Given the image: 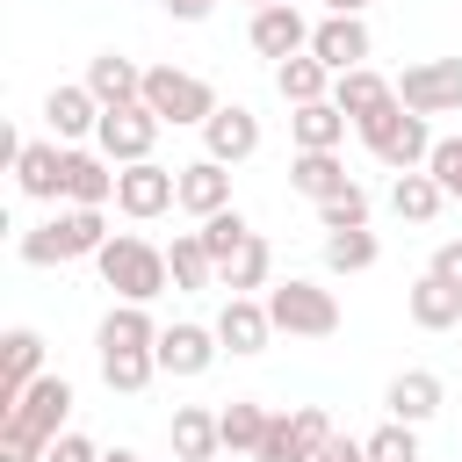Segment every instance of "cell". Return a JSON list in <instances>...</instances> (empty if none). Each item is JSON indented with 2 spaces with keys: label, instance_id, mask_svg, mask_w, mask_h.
Here are the masks:
<instances>
[{
  "label": "cell",
  "instance_id": "37",
  "mask_svg": "<svg viewBox=\"0 0 462 462\" xmlns=\"http://www.w3.org/2000/svg\"><path fill=\"white\" fill-rule=\"evenodd\" d=\"M368 462H419V426L383 419V426L368 433Z\"/></svg>",
  "mask_w": 462,
  "mask_h": 462
},
{
  "label": "cell",
  "instance_id": "15",
  "mask_svg": "<svg viewBox=\"0 0 462 462\" xmlns=\"http://www.w3.org/2000/svg\"><path fill=\"white\" fill-rule=\"evenodd\" d=\"M14 188L29 202H65V144L58 137H29L14 159Z\"/></svg>",
  "mask_w": 462,
  "mask_h": 462
},
{
  "label": "cell",
  "instance_id": "28",
  "mask_svg": "<svg viewBox=\"0 0 462 462\" xmlns=\"http://www.w3.org/2000/svg\"><path fill=\"white\" fill-rule=\"evenodd\" d=\"M289 137H296V152H339V144H346V116H339L332 101L289 108Z\"/></svg>",
  "mask_w": 462,
  "mask_h": 462
},
{
  "label": "cell",
  "instance_id": "12",
  "mask_svg": "<svg viewBox=\"0 0 462 462\" xmlns=\"http://www.w3.org/2000/svg\"><path fill=\"white\" fill-rule=\"evenodd\" d=\"M260 152V116L245 108V101H231V108H217L209 123H202V159H217V166H245Z\"/></svg>",
  "mask_w": 462,
  "mask_h": 462
},
{
  "label": "cell",
  "instance_id": "3",
  "mask_svg": "<svg viewBox=\"0 0 462 462\" xmlns=\"http://www.w3.org/2000/svg\"><path fill=\"white\" fill-rule=\"evenodd\" d=\"M144 108L159 116V123H173V130H202L224 101H217V87L202 79V72H180V65H152L144 72Z\"/></svg>",
  "mask_w": 462,
  "mask_h": 462
},
{
  "label": "cell",
  "instance_id": "6",
  "mask_svg": "<svg viewBox=\"0 0 462 462\" xmlns=\"http://www.w3.org/2000/svg\"><path fill=\"white\" fill-rule=\"evenodd\" d=\"M65 419H72V383H65V375H36V383L22 390V404L0 411V426L29 433V440H43V448H51L58 433H72Z\"/></svg>",
  "mask_w": 462,
  "mask_h": 462
},
{
  "label": "cell",
  "instance_id": "31",
  "mask_svg": "<svg viewBox=\"0 0 462 462\" xmlns=\"http://www.w3.org/2000/svg\"><path fill=\"white\" fill-rule=\"evenodd\" d=\"M166 274H173V289H217V260L202 253L195 231H173V245H166Z\"/></svg>",
  "mask_w": 462,
  "mask_h": 462
},
{
  "label": "cell",
  "instance_id": "34",
  "mask_svg": "<svg viewBox=\"0 0 462 462\" xmlns=\"http://www.w3.org/2000/svg\"><path fill=\"white\" fill-rule=\"evenodd\" d=\"M195 238H202V253H209V260L224 267V260H231V253H238V245L253 238V224H245V217H238V202H231V209L202 217V224H195Z\"/></svg>",
  "mask_w": 462,
  "mask_h": 462
},
{
  "label": "cell",
  "instance_id": "27",
  "mask_svg": "<svg viewBox=\"0 0 462 462\" xmlns=\"http://www.w3.org/2000/svg\"><path fill=\"white\" fill-rule=\"evenodd\" d=\"M217 448H224L217 411H209V404H180V411H173V455H180V462H217Z\"/></svg>",
  "mask_w": 462,
  "mask_h": 462
},
{
  "label": "cell",
  "instance_id": "10",
  "mask_svg": "<svg viewBox=\"0 0 462 462\" xmlns=\"http://www.w3.org/2000/svg\"><path fill=\"white\" fill-rule=\"evenodd\" d=\"M159 375H180V383H195V375H209L217 368V354H224V339H217V325H195V318H180V325H166L159 332Z\"/></svg>",
  "mask_w": 462,
  "mask_h": 462
},
{
  "label": "cell",
  "instance_id": "5",
  "mask_svg": "<svg viewBox=\"0 0 462 462\" xmlns=\"http://www.w3.org/2000/svg\"><path fill=\"white\" fill-rule=\"evenodd\" d=\"M361 144H368L390 173H419V166L433 159V144H440V137L426 130V116H411V108L397 101V108H383L375 123H361Z\"/></svg>",
  "mask_w": 462,
  "mask_h": 462
},
{
  "label": "cell",
  "instance_id": "44",
  "mask_svg": "<svg viewBox=\"0 0 462 462\" xmlns=\"http://www.w3.org/2000/svg\"><path fill=\"white\" fill-rule=\"evenodd\" d=\"M318 462H368V440H354V433H332V440L318 448Z\"/></svg>",
  "mask_w": 462,
  "mask_h": 462
},
{
  "label": "cell",
  "instance_id": "16",
  "mask_svg": "<svg viewBox=\"0 0 462 462\" xmlns=\"http://www.w3.org/2000/svg\"><path fill=\"white\" fill-rule=\"evenodd\" d=\"M79 87H87L101 108H130V101H144V65H130L123 51H94Z\"/></svg>",
  "mask_w": 462,
  "mask_h": 462
},
{
  "label": "cell",
  "instance_id": "35",
  "mask_svg": "<svg viewBox=\"0 0 462 462\" xmlns=\"http://www.w3.org/2000/svg\"><path fill=\"white\" fill-rule=\"evenodd\" d=\"M368 209H375V202H368V188L354 180L346 195H332V202H318V231H368Z\"/></svg>",
  "mask_w": 462,
  "mask_h": 462
},
{
  "label": "cell",
  "instance_id": "19",
  "mask_svg": "<svg viewBox=\"0 0 462 462\" xmlns=\"http://www.w3.org/2000/svg\"><path fill=\"white\" fill-rule=\"evenodd\" d=\"M43 375V332L36 325H14L7 339H0V411L7 404H22V390Z\"/></svg>",
  "mask_w": 462,
  "mask_h": 462
},
{
  "label": "cell",
  "instance_id": "17",
  "mask_svg": "<svg viewBox=\"0 0 462 462\" xmlns=\"http://www.w3.org/2000/svg\"><path fill=\"white\" fill-rule=\"evenodd\" d=\"M116 202V166L87 144H65V209H101Z\"/></svg>",
  "mask_w": 462,
  "mask_h": 462
},
{
  "label": "cell",
  "instance_id": "14",
  "mask_svg": "<svg viewBox=\"0 0 462 462\" xmlns=\"http://www.w3.org/2000/svg\"><path fill=\"white\" fill-rule=\"evenodd\" d=\"M332 108L361 130V123H375L383 108H397V79H383L375 65H361V72H339L332 79Z\"/></svg>",
  "mask_w": 462,
  "mask_h": 462
},
{
  "label": "cell",
  "instance_id": "26",
  "mask_svg": "<svg viewBox=\"0 0 462 462\" xmlns=\"http://www.w3.org/2000/svg\"><path fill=\"white\" fill-rule=\"evenodd\" d=\"M267 274H274V253H267V238L253 231V238L217 267V289H224V296H253V289H274Z\"/></svg>",
  "mask_w": 462,
  "mask_h": 462
},
{
  "label": "cell",
  "instance_id": "30",
  "mask_svg": "<svg viewBox=\"0 0 462 462\" xmlns=\"http://www.w3.org/2000/svg\"><path fill=\"white\" fill-rule=\"evenodd\" d=\"M440 202H448V195H440V180H433L426 166H419V173H397V180H390V209H397L404 224H433V217H440Z\"/></svg>",
  "mask_w": 462,
  "mask_h": 462
},
{
  "label": "cell",
  "instance_id": "7",
  "mask_svg": "<svg viewBox=\"0 0 462 462\" xmlns=\"http://www.w3.org/2000/svg\"><path fill=\"white\" fill-rule=\"evenodd\" d=\"M159 116L144 108V101H130V108H101V130H94V152L108 159V166H144L152 159V144H159Z\"/></svg>",
  "mask_w": 462,
  "mask_h": 462
},
{
  "label": "cell",
  "instance_id": "1",
  "mask_svg": "<svg viewBox=\"0 0 462 462\" xmlns=\"http://www.w3.org/2000/svg\"><path fill=\"white\" fill-rule=\"evenodd\" d=\"M94 267H101V282H108L123 303H152V296L173 289V274H166V245H152V238H137V231H116V238L94 253Z\"/></svg>",
  "mask_w": 462,
  "mask_h": 462
},
{
  "label": "cell",
  "instance_id": "24",
  "mask_svg": "<svg viewBox=\"0 0 462 462\" xmlns=\"http://www.w3.org/2000/svg\"><path fill=\"white\" fill-rule=\"evenodd\" d=\"M289 188H296L303 202H332V195H346L354 180H346L339 152H296V159H289Z\"/></svg>",
  "mask_w": 462,
  "mask_h": 462
},
{
  "label": "cell",
  "instance_id": "25",
  "mask_svg": "<svg viewBox=\"0 0 462 462\" xmlns=\"http://www.w3.org/2000/svg\"><path fill=\"white\" fill-rule=\"evenodd\" d=\"M440 397H448V390H440V375H433V368H404V375L390 383V397H383V404H390V419L426 426V419L440 411Z\"/></svg>",
  "mask_w": 462,
  "mask_h": 462
},
{
  "label": "cell",
  "instance_id": "13",
  "mask_svg": "<svg viewBox=\"0 0 462 462\" xmlns=\"http://www.w3.org/2000/svg\"><path fill=\"white\" fill-rule=\"evenodd\" d=\"M245 43H253L260 58H274V65H289V58H303V51H310V22L282 0V7H260V14H253Z\"/></svg>",
  "mask_w": 462,
  "mask_h": 462
},
{
  "label": "cell",
  "instance_id": "2",
  "mask_svg": "<svg viewBox=\"0 0 462 462\" xmlns=\"http://www.w3.org/2000/svg\"><path fill=\"white\" fill-rule=\"evenodd\" d=\"M116 231L101 224V209H58L36 231H22V260L29 267H65V260H94Z\"/></svg>",
  "mask_w": 462,
  "mask_h": 462
},
{
  "label": "cell",
  "instance_id": "47",
  "mask_svg": "<svg viewBox=\"0 0 462 462\" xmlns=\"http://www.w3.org/2000/svg\"><path fill=\"white\" fill-rule=\"evenodd\" d=\"M101 462H137V455H130V448H108V455H101Z\"/></svg>",
  "mask_w": 462,
  "mask_h": 462
},
{
  "label": "cell",
  "instance_id": "23",
  "mask_svg": "<svg viewBox=\"0 0 462 462\" xmlns=\"http://www.w3.org/2000/svg\"><path fill=\"white\" fill-rule=\"evenodd\" d=\"M404 310H411L419 332H455V325H462V289H448L440 274H419L411 296H404Z\"/></svg>",
  "mask_w": 462,
  "mask_h": 462
},
{
  "label": "cell",
  "instance_id": "46",
  "mask_svg": "<svg viewBox=\"0 0 462 462\" xmlns=\"http://www.w3.org/2000/svg\"><path fill=\"white\" fill-rule=\"evenodd\" d=\"M368 0H325V14H361Z\"/></svg>",
  "mask_w": 462,
  "mask_h": 462
},
{
  "label": "cell",
  "instance_id": "41",
  "mask_svg": "<svg viewBox=\"0 0 462 462\" xmlns=\"http://www.w3.org/2000/svg\"><path fill=\"white\" fill-rule=\"evenodd\" d=\"M43 462H101V448H94L87 433H58V440L43 448Z\"/></svg>",
  "mask_w": 462,
  "mask_h": 462
},
{
  "label": "cell",
  "instance_id": "42",
  "mask_svg": "<svg viewBox=\"0 0 462 462\" xmlns=\"http://www.w3.org/2000/svg\"><path fill=\"white\" fill-rule=\"evenodd\" d=\"M0 462H43V440H29V433L0 426Z\"/></svg>",
  "mask_w": 462,
  "mask_h": 462
},
{
  "label": "cell",
  "instance_id": "11",
  "mask_svg": "<svg viewBox=\"0 0 462 462\" xmlns=\"http://www.w3.org/2000/svg\"><path fill=\"white\" fill-rule=\"evenodd\" d=\"M368 51H375V43H368V22H361V14H325V22H310V58H318L332 79H339V72H361Z\"/></svg>",
  "mask_w": 462,
  "mask_h": 462
},
{
  "label": "cell",
  "instance_id": "43",
  "mask_svg": "<svg viewBox=\"0 0 462 462\" xmlns=\"http://www.w3.org/2000/svg\"><path fill=\"white\" fill-rule=\"evenodd\" d=\"M426 274H440L448 289H462V238H448V245H433V267Z\"/></svg>",
  "mask_w": 462,
  "mask_h": 462
},
{
  "label": "cell",
  "instance_id": "36",
  "mask_svg": "<svg viewBox=\"0 0 462 462\" xmlns=\"http://www.w3.org/2000/svg\"><path fill=\"white\" fill-rule=\"evenodd\" d=\"M152 375H159V354H101V383L123 397H137Z\"/></svg>",
  "mask_w": 462,
  "mask_h": 462
},
{
  "label": "cell",
  "instance_id": "18",
  "mask_svg": "<svg viewBox=\"0 0 462 462\" xmlns=\"http://www.w3.org/2000/svg\"><path fill=\"white\" fill-rule=\"evenodd\" d=\"M159 332H166V325L152 318V303H116V310L94 325V346H101V354H152Z\"/></svg>",
  "mask_w": 462,
  "mask_h": 462
},
{
  "label": "cell",
  "instance_id": "9",
  "mask_svg": "<svg viewBox=\"0 0 462 462\" xmlns=\"http://www.w3.org/2000/svg\"><path fill=\"white\" fill-rule=\"evenodd\" d=\"M397 101L411 116H455L462 108V58H426L397 72Z\"/></svg>",
  "mask_w": 462,
  "mask_h": 462
},
{
  "label": "cell",
  "instance_id": "8",
  "mask_svg": "<svg viewBox=\"0 0 462 462\" xmlns=\"http://www.w3.org/2000/svg\"><path fill=\"white\" fill-rule=\"evenodd\" d=\"M173 202H180V166H159V159L116 166V209H123V217L152 224V217H166Z\"/></svg>",
  "mask_w": 462,
  "mask_h": 462
},
{
  "label": "cell",
  "instance_id": "40",
  "mask_svg": "<svg viewBox=\"0 0 462 462\" xmlns=\"http://www.w3.org/2000/svg\"><path fill=\"white\" fill-rule=\"evenodd\" d=\"M332 433H339V426H332L318 404H296V440H303V455H310V462H318V448H325Z\"/></svg>",
  "mask_w": 462,
  "mask_h": 462
},
{
  "label": "cell",
  "instance_id": "21",
  "mask_svg": "<svg viewBox=\"0 0 462 462\" xmlns=\"http://www.w3.org/2000/svg\"><path fill=\"white\" fill-rule=\"evenodd\" d=\"M217 339H224L231 354H267V339H274L267 303H260V296H224V310H217Z\"/></svg>",
  "mask_w": 462,
  "mask_h": 462
},
{
  "label": "cell",
  "instance_id": "38",
  "mask_svg": "<svg viewBox=\"0 0 462 462\" xmlns=\"http://www.w3.org/2000/svg\"><path fill=\"white\" fill-rule=\"evenodd\" d=\"M253 462H310L303 440H296V411H274V419H267V440L253 448Z\"/></svg>",
  "mask_w": 462,
  "mask_h": 462
},
{
  "label": "cell",
  "instance_id": "4",
  "mask_svg": "<svg viewBox=\"0 0 462 462\" xmlns=\"http://www.w3.org/2000/svg\"><path fill=\"white\" fill-rule=\"evenodd\" d=\"M267 318H274V332H289V339H332V332H339V296L318 289V282H303V274H289V282L267 289Z\"/></svg>",
  "mask_w": 462,
  "mask_h": 462
},
{
  "label": "cell",
  "instance_id": "49",
  "mask_svg": "<svg viewBox=\"0 0 462 462\" xmlns=\"http://www.w3.org/2000/svg\"><path fill=\"white\" fill-rule=\"evenodd\" d=\"M173 462H180V455H173Z\"/></svg>",
  "mask_w": 462,
  "mask_h": 462
},
{
  "label": "cell",
  "instance_id": "20",
  "mask_svg": "<svg viewBox=\"0 0 462 462\" xmlns=\"http://www.w3.org/2000/svg\"><path fill=\"white\" fill-rule=\"evenodd\" d=\"M43 123H51L58 144H87V137L101 130V101H94L87 87H51V94H43Z\"/></svg>",
  "mask_w": 462,
  "mask_h": 462
},
{
  "label": "cell",
  "instance_id": "48",
  "mask_svg": "<svg viewBox=\"0 0 462 462\" xmlns=\"http://www.w3.org/2000/svg\"><path fill=\"white\" fill-rule=\"evenodd\" d=\"M245 7H253V14H260V7H282V0H245Z\"/></svg>",
  "mask_w": 462,
  "mask_h": 462
},
{
  "label": "cell",
  "instance_id": "39",
  "mask_svg": "<svg viewBox=\"0 0 462 462\" xmlns=\"http://www.w3.org/2000/svg\"><path fill=\"white\" fill-rule=\"evenodd\" d=\"M426 173L440 180V195H448V202H462V137H440V144H433V159H426Z\"/></svg>",
  "mask_w": 462,
  "mask_h": 462
},
{
  "label": "cell",
  "instance_id": "22",
  "mask_svg": "<svg viewBox=\"0 0 462 462\" xmlns=\"http://www.w3.org/2000/svg\"><path fill=\"white\" fill-rule=\"evenodd\" d=\"M180 209L202 224V217H217V209H231V166H217V159H188L180 166Z\"/></svg>",
  "mask_w": 462,
  "mask_h": 462
},
{
  "label": "cell",
  "instance_id": "45",
  "mask_svg": "<svg viewBox=\"0 0 462 462\" xmlns=\"http://www.w3.org/2000/svg\"><path fill=\"white\" fill-rule=\"evenodd\" d=\"M209 7H217V0H166V14H173V22H202Z\"/></svg>",
  "mask_w": 462,
  "mask_h": 462
},
{
  "label": "cell",
  "instance_id": "29",
  "mask_svg": "<svg viewBox=\"0 0 462 462\" xmlns=\"http://www.w3.org/2000/svg\"><path fill=\"white\" fill-rule=\"evenodd\" d=\"M274 94L289 101V108H310V101H332V72L303 51V58H289V65H274Z\"/></svg>",
  "mask_w": 462,
  "mask_h": 462
},
{
  "label": "cell",
  "instance_id": "33",
  "mask_svg": "<svg viewBox=\"0 0 462 462\" xmlns=\"http://www.w3.org/2000/svg\"><path fill=\"white\" fill-rule=\"evenodd\" d=\"M375 260H383L375 231H325V267L332 274H368Z\"/></svg>",
  "mask_w": 462,
  "mask_h": 462
},
{
  "label": "cell",
  "instance_id": "32",
  "mask_svg": "<svg viewBox=\"0 0 462 462\" xmlns=\"http://www.w3.org/2000/svg\"><path fill=\"white\" fill-rule=\"evenodd\" d=\"M267 419H274L267 404H253V397H231V404L217 411V426H224V448H231V455H253V448L267 440Z\"/></svg>",
  "mask_w": 462,
  "mask_h": 462
}]
</instances>
